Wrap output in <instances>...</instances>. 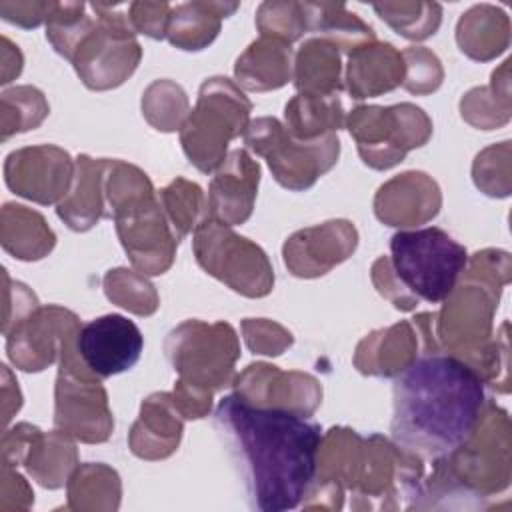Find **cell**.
<instances>
[{"mask_svg": "<svg viewBox=\"0 0 512 512\" xmlns=\"http://www.w3.org/2000/svg\"><path fill=\"white\" fill-rule=\"evenodd\" d=\"M214 426L240 472L248 506L282 512L300 506L318 472L322 428L304 414L224 396Z\"/></svg>", "mask_w": 512, "mask_h": 512, "instance_id": "cell-1", "label": "cell"}, {"mask_svg": "<svg viewBox=\"0 0 512 512\" xmlns=\"http://www.w3.org/2000/svg\"><path fill=\"white\" fill-rule=\"evenodd\" d=\"M392 440L418 460H442L476 430L486 408L484 378L456 354L430 350L394 380Z\"/></svg>", "mask_w": 512, "mask_h": 512, "instance_id": "cell-2", "label": "cell"}, {"mask_svg": "<svg viewBox=\"0 0 512 512\" xmlns=\"http://www.w3.org/2000/svg\"><path fill=\"white\" fill-rule=\"evenodd\" d=\"M96 16L84 14L86 4L64 2L54 6L46 38L58 54L68 58L82 82L92 90L120 86L142 56L134 28L120 10L124 6L90 4Z\"/></svg>", "mask_w": 512, "mask_h": 512, "instance_id": "cell-3", "label": "cell"}, {"mask_svg": "<svg viewBox=\"0 0 512 512\" xmlns=\"http://www.w3.org/2000/svg\"><path fill=\"white\" fill-rule=\"evenodd\" d=\"M110 216L132 264L144 274H162L174 258L178 238L170 234L162 206L144 172L124 162H112L108 180Z\"/></svg>", "mask_w": 512, "mask_h": 512, "instance_id": "cell-4", "label": "cell"}, {"mask_svg": "<svg viewBox=\"0 0 512 512\" xmlns=\"http://www.w3.org/2000/svg\"><path fill=\"white\" fill-rule=\"evenodd\" d=\"M390 254V270L402 290L430 304L452 294L468 262L466 248L436 226L396 232Z\"/></svg>", "mask_w": 512, "mask_h": 512, "instance_id": "cell-5", "label": "cell"}, {"mask_svg": "<svg viewBox=\"0 0 512 512\" xmlns=\"http://www.w3.org/2000/svg\"><path fill=\"white\" fill-rule=\"evenodd\" d=\"M250 108L248 98L228 78H208L200 86L196 108L180 134L182 148L198 170L212 172L224 162L228 142L248 126Z\"/></svg>", "mask_w": 512, "mask_h": 512, "instance_id": "cell-6", "label": "cell"}, {"mask_svg": "<svg viewBox=\"0 0 512 512\" xmlns=\"http://www.w3.org/2000/svg\"><path fill=\"white\" fill-rule=\"evenodd\" d=\"M244 142L264 156L274 178L290 190L310 188L318 176L328 172L340 152L338 136L326 134L314 140L292 136L276 118H258L244 130Z\"/></svg>", "mask_w": 512, "mask_h": 512, "instance_id": "cell-7", "label": "cell"}, {"mask_svg": "<svg viewBox=\"0 0 512 512\" xmlns=\"http://www.w3.org/2000/svg\"><path fill=\"white\" fill-rule=\"evenodd\" d=\"M348 130L358 142L364 164L386 170L402 162L408 150L422 146L430 138L432 122L414 104L358 106L348 116Z\"/></svg>", "mask_w": 512, "mask_h": 512, "instance_id": "cell-8", "label": "cell"}, {"mask_svg": "<svg viewBox=\"0 0 512 512\" xmlns=\"http://www.w3.org/2000/svg\"><path fill=\"white\" fill-rule=\"evenodd\" d=\"M194 252L208 274L244 296L258 298L272 290L274 274L262 248L212 218L198 224Z\"/></svg>", "mask_w": 512, "mask_h": 512, "instance_id": "cell-9", "label": "cell"}, {"mask_svg": "<svg viewBox=\"0 0 512 512\" xmlns=\"http://www.w3.org/2000/svg\"><path fill=\"white\" fill-rule=\"evenodd\" d=\"M166 356L180 372V380L210 390L230 382L240 350L230 324L208 326L188 320L168 334Z\"/></svg>", "mask_w": 512, "mask_h": 512, "instance_id": "cell-10", "label": "cell"}, {"mask_svg": "<svg viewBox=\"0 0 512 512\" xmlns=\"http://www.w3.org/2000/svg\"><path fill=\"white\" fill-rule=\"evenodd\" d=\"M58 354L54 424L84 442H104L112 430L104 388L66 348H60Z\"/></svg>", "mask_w": 512, "mask_h": 512, "instance_id": "cell-11", "label": "cell"}, {"mask_svg": "<svg viewBox=\"0 0 512 512\" xmlns=\"http://www.w3.org/2000/svg\"><path fill=\"white\" fill-rule=\"evenodd\" d=\"M70 354L96 378L130 370L142 354L140 328L122 314H104L80 324L66 340Z\"/></svg>", "mask_w": 512, "mask_h": 512, "instance_id": "cell-12", "label": "cell"}, {"mask_svg": "<svg viewBox=\"0 0 512 512\" xmlns=\"http://www.w3.org/2000/svg\"><path fill=\"white\" fill-rule=\"evenodd\" d=\"M356 240L358 234L350 222L332 220L292 234L284 244V262L294 276H322L354 252Z\"/></svg>", "mask_w": 512, "mask_h": 512, "instance_id": "cell-13", "label": "cell"}, {"mask_svg": "<svg viewBox=\"0 0 512 512\" xmlns=\"http://www.w3.org/2000/svg\"><path fill=\"white\" fill-rule=\"evenodd\" d=\"M260 166L242 148L232 150L220 164L208 190V218L234 226L252 214Z\"/></svg>", "mask_w": 512, "mask_h": 512, "instance_id": "cell-14", "label": "cell"}, {"mask_svg": "<svg viewBox=\"0 0 512 512\" xmlns=\"http://www.w3.org/2000/svg\"><path fill=\"white\" fill-rule=\"evenodd\" d=\"M404 78L402 54L392 44L366 42L350 52L346 84L352 98L378 96L396 88Z\"/></svg>", "mask_w": 512, "mask_h": 512, "instance_id": "cell-15", "label": "cell"}, {"mask_svg": "<svg viewBox=\"0 0 512 512\" xmlns=\"http://www.w3.org/2000/svg\"><path fill=\"white\" fill-rule=\"evenodd\" d=\"M290 44L272 36H262L238 56L234 74L246 90L280 88L290 78Z\"/></svg>", "mask_w": 512, "mask_h": 512, "instance_id": "cell-16", "label": "cell"}, {"mask_svg": "<svg viewBox=\"0 0 512 512\" xmlns=\"http://www.w3.org/2000/svg\"><path fill=\"white\" fill-rule=\"evenodd\" d=\"M238 8L236 2H188L170 10L166 38L182 50H202L218 30L220 20Z\"/></svg>", "mask_w": 512, "mask_h": 512, "instance_id": "cell-17", "label": "cell"}, {"mask_svg": "<svg viewBox=\"0 0 512 512\" xmlns=\"http://www.w3.org/2000/svg\"><path fill=\"white\" fill-rule=\"evenodd\" d=\"M108 160L80 156L76 162L74 188L58 204V216L72 230H88L102 216V176Z\"/></svg>", "mask_w": 512, "mask_h": 512, "instance_id": "cell-18", "label": "cell"}, {"mask_svg": "<svg viewBox=\"0 0 512 512\" xmlns=\"http://www.w3.org/2000/svg\"><path fill=\"white\" fill-rule=\"evenodd\" d=\"M306 30L320 34L334 42L342 50H354L366 42H374V32L354 12H348L344 4L330 2H304Z\"/></svg>", "mask_w": 512, "mask_h": 512, "instance_id": "cell-19", "label": "cell"}, {"mask_svg": "<svg viewBox=\"0 0 512 512\" xmlns=\"http://www.w3.org/2000/svg\"><path fill=\"white\" fill-rule=\"evenodd\" d=\"M326 38L306 40L296 54V88L306 94L330 96L342 88L340 52Z\"/></svg>", "mask_w": 512, "mask_h": 512, "instance_id": "cell-20", "label": "cell"}, {"mask_svg": "<svg viewBox=\"0 0 512 512\" xmlns=\"http://www.w3.org/2000/svg\"><path fill=\"white\" fill-rule=\"evenodd\" d=\"M288 132L300 140H314L338 130L344 122V110L336 94H298L286 104Z\"/></svg>", "mask_w": 512, "mask_h": 512, "instance_id": "cell-21", "label": "cell"}, {"mask_svg": "<svg viewBox=\"0 0 512 512\" xmlns=\"http://www.w3.org/2000/svg\"><path fill=\"white\" fill-rule=\"evenodd\" d=\"M466 14L472 18V22L478 28H482V34L458 40L462 52H466L470 58H476V60H488L506 50L510 24H508V16L502 10L482 4V6L470 8Z\"/></svg>", "mask_w": 512, "mask_h": 512, "instance_id": "cell-22", "label": "cell"}, {"mask_svg": "<svg viewBox=\"0 0 512 512\" xmlns=\"http://www.w3.org/2000/svg\"><path fill=\"white\" fill-rule=\"evenodd\" d=\"M378 16L388 22L400 36L422 40L434 34L440 26L442 8L436 2H396L374 4Z\"/></svg>", "mask_w": 512, "mask_h": 512, "instance_id": "cell-23", "label": "cell"}, {"mask_svg": "<svg viewBox=\"0 0 512 512\" xmlns=\"http://www.w3.org/2000/svg\"><path fill=\"white\" fill-rule=\"evenodd\" d=\"M164 206L174 222L176 236H186L194 226H198V216L202 208V190L198 184H190L182 178L174 180L160 192Z\"/></svg>", "mask_w": 512, "mask_h": 512, "instance_id": "cell-24", "label": "cell"}, {"mask_svg": "<svg viewBox=\"0 0 512 512\" xmlns=\"http://www.w3.org/2000/svg\"><path fill=\"white\" fill-rule=\"evenodd\" d=\"M256 22L262 36H272L288 44L306 32L302 2H264Z\"/></svg>", "mask_w": 512, "mask_h": 512, "instance_id": "cell-25", "label": "cell"}, {"mask_svg": "<svg viewBox=\"0 0 512 512\" xmlns=\"http://www.w3.org/2000/svg\"><path fill=\"white\" fill-rule=\"evenodd\" d=\"M402 60L404 68H408V74L402 80L406 90L426 94L440 86L442 68L432 52H428L426 48H408L402 52Z\"/></svg>", "mask_w": 512, "mask_h": 512, "instance_id": "cell-26", "label": "cell"}, {"mask_svg": "<svg viewBox=\"0 0 512 512\" xmlns=\"http://www.w3.org/2000/svg\"><path fill=\"white\" fill-rule=\"evenodd\" d=\"M128 20L134 30L148 34L150 38H164L172 6L166 2H134L128 8Z\"/></svg>", "mask_w": 512, "mask_h": 512, "instance_id": "cell-27", "label": "cell"}, {"mask_svg": "<svg viewBox=\"0 0 512 512\" xmlns=\"http://www.w3.org/2000/svg\"><path fill=\"white\" fill-rule=\"evenodd\" d=\"M372 278H374V284L378 286V292L382 296H386L396 308L400 310H412L418 302L414 298H410L402 286L398 284V280L394 278L392 270H390V262L388 258H380L376 260V264L372 266Z\"/></svg>", "mask_w": 512, "mask_h": 512, "instance_id": "cell-28", "label": "cell"}, {"mask_svg": "<svg viewBox=\"0 0 512 512\" xmlns=\"http://www.w3.org/2000/svg\"><path fill=\"white\" fill-rule=\"evenodd\" d=\"M274 326L276 324H270V322H264V320H252V318L244 320L242 328L250 330V332H244L248 346L254 352H260V354H272V356L280 354L286 348V344L268 338V334L274 330Z\"/></svg>", "mask_w": 512, "mask_h": 512, "instance_id": "cell-29", "label": "cell"}, {"mask_svg": "<svg viewBox=\"0 0 512 512\" xmlns=\"http://www.w3.org/2000/svg\"><path fill=\"white\" fill-rule=\"evenodd\" d=\"M56 2H48V4H10V2H2L0 4V10H14V18L8 20V22H14V24H20L24 28H30V26H38L44 18H50L52 10H54Z\"/></svg>", "mask_w": 512, "mask_h": 512, "instance_id": "cell-30", "label": "cell"}]
</instances>
